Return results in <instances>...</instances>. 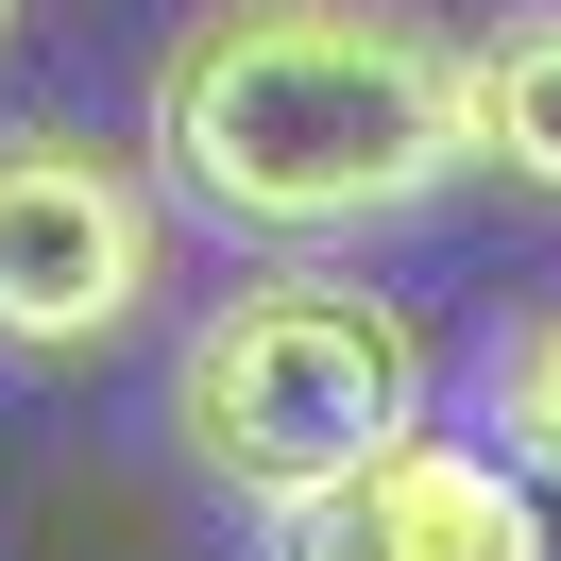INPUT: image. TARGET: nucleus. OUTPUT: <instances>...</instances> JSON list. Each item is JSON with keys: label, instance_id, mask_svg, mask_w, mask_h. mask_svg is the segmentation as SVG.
<instances>
[{"label": "nucleus", "instance_id": "f257e3e1", "mask_svg": "<svg viewBox=\"0 0 561 561\" xmlns=\"http://www.w3.org/2000/svg\"><path fill=\"white\" fill-rule=\"evenodd\" d=\"M477 171L459 35L409 0H205L153 51V187L239 255H341Z\"/></svg>", "mask_w": 561, "mask_h": 561}, {"label": "nucleus", "instance_id": "f03ea898", "mask_svg": "<svg viewBox=\"0 0 561 561\" xmlns=\"http://www.w3.org/2000/svg\"><path fill=\"white\" fill-rule=\"evenodd\" d=\"M425 409H443L425 323L391 307L375 273H323V255L239 273L171 341V459L221 493V511H289V493L357 477L375 443H409Z\"/></svg>", "mask_w": 561, "mask_h": 561}, {"label": "nucleus", "instance_id": "7ed1b4c3", "mask_svg": "<svg viewBox=\"0 0 561 561\" xmlns=\"http://www.w3.org/2000/svg\"><path fill=\"white\" fill-rule=\"evenodd\" d=\"M171 289V187L85 119H0V357L85 375Z\"/></svg>", "mask_w": 561, "mask_h": 561}, {"label": "nucleus", "instance_id": "20e7f679", "mask_svg": "<svg viewBox=\"0 0 561 561\" xmlns=\"http://www.w3.org/2000/svg\"><path fill=\"white\" fill-rule=\"evenodd\" d=\"M273 561H561V545H545V493L493 443H425L409 425V443H375L357 477L289 493Z\"/></svg>", "mask_w": 561, "mask_h": 561}, {"label": "nucleus", "instance_id": "39448f33", "mask_svg": "<svg viewBox=\"0 0 561 561\" xmlns=\"http://www.w3.org/2000/svg\"><path fill=\"white\" fill-rule=\"evenodd\" d=\"M459 137L511 205L561 221V0H511L493 35H459Z\"/></svg>", "mask_w": 561, "mask_h": 561}, {"label": "nucleus", "instance_id": "423d86ee", "mask_svg": "<svg viewBox=\"0 0 561 561\" xmlns=\"http://www.w3.org/2000/svg\"><path fill=\"white\" fill-rule=\"evenodd\" d=\"M477 443L561 511V289H545L527 323H493V357H477Z\"/></svg>", "mask_w": 561, "mask_h": 561}, {"label": "nucleus", "instance_id": "0eeeda50", "mask_svg": "<svg viewBox=\"0 0 561 561\" xmlns=\"http://www.w3.org/2000/svg\"><path fill=\"white\" fill-rule=\"evenodd\" d=\"M0 51H18V0H0Z\"/></svg>", "mask_w": 561, "mask_h": 561}]
</instances>
